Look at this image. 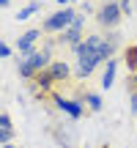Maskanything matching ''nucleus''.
<instances>
[{"mask_svg": "<svg viewBox=\"0 0 137 148\" xmlns=\"http://www.w3.org/2000/svg\"><path fill=\"white\" fill-rule=\"evenodd\" d=\"M99 63H101V60H99V55H96V41H93V36H88V38L77 47V74H79L82 79L90 77Z\"/></svg>", "mask_w": 137, "mask_h": 148, "instance_id": "f257e3e1", "label": "nucleus"}, {"mask_svg": "<svg viewBox=\"0 0 137 148\" xmlns=\"http://www.w3.org/2000/svg\"><path fill=\"white\" fill-rule=\"evenodd\" d=\"M16 69H19V77L33 79L38 71L49 69V52H47V49H41V52H30L25 60H19V63H16Z\"/></svg>", "mask_w": 137, "mask_h": 148, "instance_id": "f03ea898", "label": "nucleus"}, {"mask_svg": "<svg viewBox=\"0 0 137 148\" xmlns=\"http://www.w3.org/2000/svg\"><path fill=\"white\" fill-rule=\"evenodd\" d=\"M77 19V14H74L71 5H63L60 11H55V14H49L47 19H44V30L47 33H58V30H66V27H71V22Z\"/></svg>", "mask_w": 137, "mask_h": 148, "instance_id": "7ed1b4c3", "label": "nucleus"}, {"mask_svg": "<svg viewBox=\"0 0 137 148\" xmlns=\"http://www.w3.org/2000/svg\"><path fill=\"white\" fill-rule=\"evenodd\" d=\"M121 16H123L121 3H115V0H107V3L99 8V16H96V19H99V25H101V27L112 30V27L121 25Z\"/></svg>", "mask_w": 137, "mask_h": 148, "instance_id": "20e7f679", "label": "nucleus"}, {"mask_svg": "<svg viewBox=\"0 0 137 148\" xmlns=\"http://www.w3.org/2000/svg\"><path fill=\"white\" fill-rule=\"evenodd\" d=\"M55 104H58V110H63L71 121H77V118H82V112H85V107L79 104L77 99H63V96H55Z\"/></svg>", "mask_w": 137, "mask_h": 148, "instance_id": "39448f33", "label": "nucleus"}, {"mask_svg": "<svg viewBox=\"0 0 137 148\" xmlns=\"http://www.w3.org/2000/svg\"><path fill=\"white\" fill-rule=\"evenodd\" d=\"M38 36H41V27H30V30H25L19 36V41H16V52H19V55H30L33 52V44H36Z\"/></svg>", "mask_w": 137, "mask_h": 148, "instance_id": "423d86ee", "label": "nucleus"}, {"mask_svg": "<svg viewBox=\"0 0 137 148\" xmlns=\"http://www.w3.org/2000/svg\"><path fill=\"white\" fill-rule=\"evenodd\" d=\"M63 38L71 44L74 49L82 44V41H79V38H82V16H77V19L71 22V27H66V30H63Z\"/></svg>", "mask_w": 137, "mask_h": 148, "instance_id": "0eeeda50", "label": "nucleus"}, {"mask_svg": "<svg viewBox=\"0 0 137 148\" xmlns=\"http://www.w3.org/2000/svg\"><path fill=\"white\" fill-rule=\"evenodd\" d=\"M49 71H52L55 82H66V79L71 77V69H68L66 60H52V63H49Z\"/></svg>", "mask_w": 137, "mask_h": 148, "instance_id": "6e6552de", "label": "nucleus"}, {"mask_svg": "<svg viewBox=\"0 0 137 148\" xmlns=\"http://www.w3.org/2000/svg\"><path fill=\"white\" fill-rule=\"evenodd\" d=\"M11 134H14V129H11V115L3 110V112H0V145L8 143Z\"/></svg>", "mask_w": 137, "mask_h": 148, "instance_id": "1a4fd4ad", "label": "nucleus"}, {"mask_svg": "<svg viewBox=\"0 0 137 148\" xmlns=\"http://www.w3.org/2000/svg\"><path fill=\"white\" fill-rule=\"evenodd\" d=\"M33 82H36L41 90H49V88H52V82H55V77H52V71H49V69H44V71H38L36 77H33Z\"/></svg>", "mask_w": 137, "mask_h": 148, "instance_id": "9d476101", "label": "nucleus"}, {"mask_svg": "<svg viewBox=\"0 0 137 148\" xmlns=\"http://www.w3.org/2000/svg\"><path fill=\"white\" fill-rule=\"evenodd\" d=\"M115 69H118V60H107L104 77H101V88H112V82H115Z\"/></svg>", "mask_w": 137, "mask_h": 148, "instance_id": "9b49d317", "label": "nucleus"}, {"mask_svg": "<svg viewBox=\"0 0 137 148\" xmlns=\"http://www.w3.org/2000/svg\"><path fill=\"white\" fill-rule=\"evenodd\" d=\"M126 66H129V71L137 74V44H132V47L126 49Z\"/></svg>", "mask_w": 137, "mask_h": 148, "instance_id": "f8f14e48", "label": "nucleus"}, {"mask_svg": "<svg viewBox=\"0 0 137 148\" xmlns=\"http://www.w3.org/2000/svg\"><path fill=\"white\" fill-rule=\"evenodd\" d=\"M38 8H41V3H27V5H25V8H22V11H19V14H16V19H30V16H33V14H36V11H38Z\"/></svg>", "mask_w": 137, "mask_h": 148, "instance_id": "ddd939ff", "label": "nucleus"}, {"mask_svg": "<svg viewBox=\"0 0 137 148\" xmlns=\"http://www.w3.org/2000/svg\"><path fill=\"white\" fill-rule=\"evenodd\" d=\"M85 104H88L93 112H99L101 110V96L99 93H85Z\"/></svg>", "mask_w": 137, "mask_h": 148, "instance_id": "4468645a", "label": "nucleus"}, {"mask_svg": "<svg viewBox=\"0 0 137 148\" xmlns=\"http://www.w3.org/2000/svg\"><path fill=\"white\" fill-rule=\"evenodd\" d=\"M129 110L137 115V88H129Z\"/></svg>", "mask_w": 137, "mask_h": 148, "instance_id": "2eb2a0df", "label": "nucleus"}, {"mask_svg": "<svg viewBox=\"0 0 137 148\" xmlns=\"http://www.w3.org/2000/svg\"><path fill=\"white\" fill-rule=\"evenodd\" d=\"M0 55H3V58H11V47L5 41H0Z\"/></svg>", "mask_w": 137, "mask_h": 148, "instance_id": "dca6fc26", "label": "nucleus"}, {"mask_svg": "<svg viewBox=\"0 0 137 148\" xmlns=\"http://www.w3.org/2000/svg\"><path fill=\"white\" fill-rule=\"evenodd\" d=\"M129 88H137V74H132V77H129Z\"/></svg>", "mask_w": 137, "mask_h": 148, "instance_id": "f3484780", "label": "nucleus"}, {"mask_svg": "<svg viewBox=\"0 0 137 148\" xmlns=\"http://www.w3.org/2000/svg\"><path fill=\"white\" fill-rule=\"evenodd\" d=\"M0 5H3V8H8V5H11V0H0Z\"/></svg>", "mask_w": 137, "mask_h": 148, "instance_id": "a211bd4d", "label": "nucleus"}, {"mask_svg": "<svg viewBox=\"0 0 137 148\" xmlns=\"http://www.w3.org/2000/svg\"><path fill=\"white\" fill-rule=\"evenodd\" d=\"M0 148H14V145H11V143H5V145H0Z\"/></svg>", "mask_w": 137, "mask_h": 148, "instance_id": "6ab92c4d", "label": "nucleus"}, {"mask_svg": "<svg viewBox=\"0 0 137 148\" xmlns=\"http://www.w3.org/2000/svg\"><path fill=\"white\" fill-rule=\"evenodd\" d=\"M58 3H63V5H66V3H71V0H58Z\"/></svg>", "mask_w": 137, "mask_h": 148, "instance_id": "aec40b11", "label": "nucleus"}, {"mask_svg": "<svg viewBox=\"0 0 137 148\" xmlns=\"http://www.w3.org/2000/svg\"><path fill=\"white\" fill-rule=\"evenodd\" d=\"M104 148H107V145H104Z\"/></svg>", "mask_w": 137, "mask_h": 148, "instance_id": "412c9836", "label": "nucleus"}]
</instances>
